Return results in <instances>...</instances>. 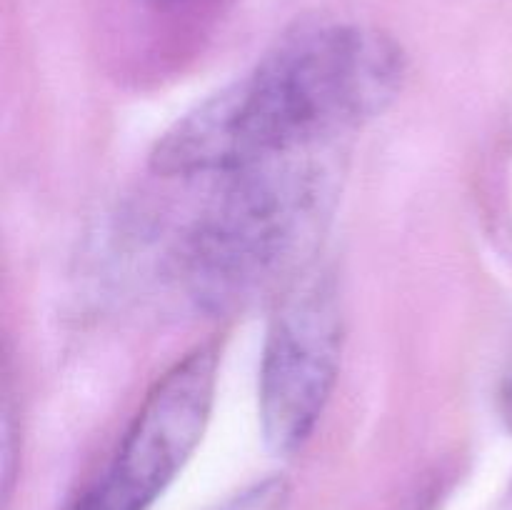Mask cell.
Wrapping results in <instances>:
<instances>
[{
	"instance_id": "4",
	"label": "cell",
	"mask_w": 512,
	"mask_h": 510,
	"mask_svg": "<svg viewBox=\"0 0 512 510\" xmlns=\"http://www.w3.org/2000/svg\"><path fill=\"white\" fill-rule=\"evenodd\" d=\"M218 343L178 360L145 395L113 458L73 510H148L193 458L218 388Z\"/></svg>"
},
{
	"instance_id": "5",
	"label": "cell",
	"mask_w": 512,
	"mask_h": 510,
	"mask_svg": "<svg viewBox=\"0 0 512 510\" xmlns=\"http://www.w3.org/2000/svg\"><path fill=\"white\" fill-rule=\"evenodd\" d=\"M495 400H498V413L505 428L512 433V343L505 353L503 368L498 375V390H495Z\"/></svg>"
},
{
	"instance_id": "3",
	"label": "cell",
	"mask_w": 512,
	"mask_h": 510,
	"mask_svg": "<svg viewBox=\"0 0 512 510\" xmlns=\"http://www.w3.org/2000/svg\"><path fill=\"white\" fill-rule=\"evenodd\" d=\"M343 340L338 283L308 265L280 293L260 358V433L275 455L298 453L313 438L338 383Z\"/></svg>"
},
{
	"instance_id": "2",
	"label": "cell",
	"mask_w": 512,
	"mask_h": 510,
	"mask_svg": "<svg viewBox=\"0 0 512 510\" xmlns=\"http://www.w3.org/2000/svg\"><path fill=\"white\" fill-rule=\"evenodd\" d=\"M223 188L183 240L180 273L190 298L210 313L253 303L308 265L333 183L308 153L283 155L220 175Z\"/></svg>"
},
{
	"instance_id": "6",
	"label": "cell",
	"mask_w": 512,
	"mask_h": 510,
	"mask_svg": "<svg viewBox=\"0 0 512 510\" xmlns=\"http://www.w3.org/2000/svg\"><path fill=\"white\" fill-rule=\"evenodd\" d=\"M148 3H175V0H148Z\"/></svg>"
},
{
	"instance_id": "1",
	"label": "cell",
	"mask_w": 512,
	"mask_h": 510,
	"mask_svg": "<svg viewBox=\"0 0 512 510\" xmlns=\"http://www.w3.org/2000/svg\"><path fill=\"white\" fill-rule=\"evenodd\" d=\"M403 80L405 55L390 35L355 23L308 25L175 120L150 168L163 178H220L308 153L378 118Z\"/></svg>"
}]
</instances>
